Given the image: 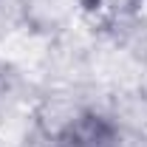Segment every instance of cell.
<instances>
[{
    "instance_id": "cell-2",
    "label": "cell",
    "mask_w": 147,
    "mask_h": 147,
    "mask_svg": "<svg viewBox=\"0 0 147 147\" xmlns=\"http://www.w3.org/2000/svg\"><path fill=\"white\" fill-rule=\"evenodd\" d=\"M85 17L99 28H122L142 14L147 0H79Z\"/></svg>"
},
{
    "instance_id": "cell-1",
    "label": "cell",
    "mask_w": 147,
    "mask_h": 147,
    "mask_svg": "<svg viewBox=\"0 0 147 147\" xmlns=\"http://www.w3.org/2000/svg\"><path fill=\"white\" fill-rule=\"evenodd\" d=\"M51 147H122V130L105 113L82 110L54 133Z\"/></svg>"
}]
</instances>
